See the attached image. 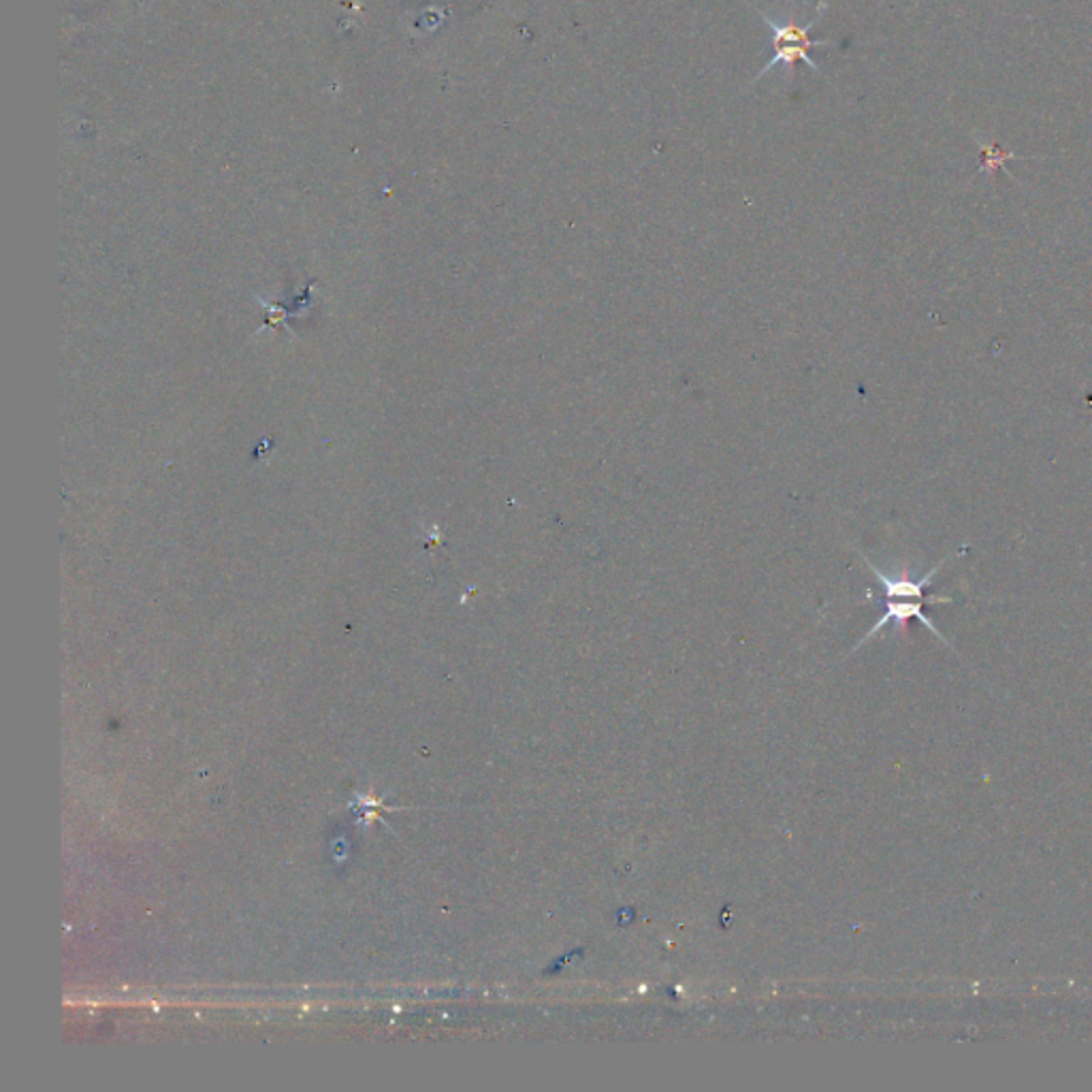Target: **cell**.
Segmentation results:
<instances>
[{
  "label": "cell",
  "instance_id": "cell-1",
  "mask_svg": "<svg viewBox=\"0 0 1092 1092\" xmlns=\"http://www.w3.org/2000/svg\"><path fill=\"white\" fill-rule=\"evenodd\" d=\"M824 9H826V4L824 2H817L815 13L804 24L799 22L796 15L779 18V15H771L764 9H758V13L764 20V24L771 29L772 39V58L758 73V79L764 77L767 73L774 71V66L777 65H783L788 71H792V66L796 65V63H804L811 71L820 73V65L813 61L811 52L813 50H820V47H831L833 43L826 41V39H813L811 31L820 22Z\"/></svg>",
  "mask_w": 1092,
  "mask_h": 1092
},
{
  "label": "cell",
  "instance_id": "cell-2",
  "mask_svg": "<svg viewBox=\"0 0 1092 1092\" xmlns=\"http://www.w3.org/2000/svg\"><path fill=\"white\" fill-rule=\"evenodd\" d=\"M948 559H950V557L941 559V561H939L932 570H929V572H927V575H924V577L920 580L904 579V577H899V579H897V577H890V575H886L884 570H879L875 564H870L867 557H865V564H867L868 568H870L872 577L879 580V585H881V589H884L886 600H890V598H902V600H929L932 604H950V602H952V598H948V596H924V589L931 585L932 579H934V575L943 568V564H948Z\"/></svg>",
  "mask_w": 1092,
  "mask_h": 1092
},
{
  "label": "cell",
  "instance_id": "cell-3",
  "mask_svg": "<svg viewBox=\"0 0 1092 1092\" xmlns=\"http://www.w3.org/2000/svg\"><path fill=\"white\" fill-rule=\"evenodd\" d=\"M924 604H932V602H929V600H902V598H890V600H886V612H884V614H881V619L872 625V630L868 632L865 641H868L870 636H875V634H877L881 628H886L888 623H897L899 628H902L909 619H918L922 625H927V628L931 630L932 634H934L939 641L948 643V641L943 639V634L934 628V623H932L931 619L924 614Z\"/></svg>",
  "mask_w": 1092,
  "mask_h": 1092
}]
</instances>
